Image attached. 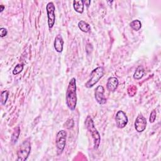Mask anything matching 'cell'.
Listing matches in <instances>:
<instances>
[{"label":"cell","mask_w":161,"mask_h":161,"mask_svg":"<svg viewBox=\"0 0 161 161\" xmlns=\"http://www.w3.org/2000/svg\"><path fill=\"white\" fill-rule=\"evenodd\" d=\"M66 104L68 108L74 111L77 105V94H76V80L74 78H72L69 82L66 91Z\"/></svg>","instance_id":"1"},{"label":"cell","mask_w":161,"mask_h":161,"mask_svg":"<svg viewBox=\"0 0 161 161\" xmlns=\"http://www.w3.org/2000/svg\"><path fill=\"white\" fill-rule=\"evenodd\" d=\"M85 125L88 129V130L91 134L92 138L93 139L94 142V148L95 150L98 149L100 145L101 142V137L99 132L96 130V128L94 126V122L92 119V118L90 116H88L86 119L85 120Z\"/></svg>","instance_id":"2"},{"label":"cell","mask_w":161,"mask_h":161,"mask_svg":"<svg viewBox=\"0 0 161 161\" xmlns=\"http://www.w3.org/2000/svg\"><path fill=\"white\" fill-rule=\"evenodd\" d=\"M31 151V144L29 139L24 141L19 146L17 151V160L25 161L26 160Z\"/></svg>","instance_id":"3"},{"label":"cell","mask_w":161,"mask_h":161,"mask_svg":"<svg viewBox=\"0 0 161 161\" xmlns=\"http://www.w3.org/2000/svg\"><path fill=\"white\" fill-rule=\"evenodd\" d=\"M104 74V69L103 67L100 66L92 71L90 74V79L85 84V87L91 88L97 83L100 79L103 76Z\"/></svg>","instance_id":"4"},{"label":"cell","mask_w":161,"mask_h":161,"mask_svg":"<svg viewBox=\"0 0 161 161\" xmlns=\"http://www.w3.org/2000/svg\"><path fill=\"white\" fill-rule=\"evenodd\" d=\"M67 132L65 130L59 131L56 135V143L58 155H60L64 151L66 144Z\"/></svg>","instance_id":"5"},{"label":"cell","mask_w":161,"mask_h":161,"mask_svg":"<svg viewBox=\"0 0 161 161\" xmlns=\"http://www.w3.org/2000/svg\"><path fill=\"white\" fill-rule=\"evenodd\" d=\"M46 10L48 18V25L49 28H52L55 24L56 15H55V5L52 2H49L47 5Z\"/></svg>","instance_id":"6"},{"label":"cell","mask_w":161,"mask_h":161,"mask_svg":"<svg viewBox=\"0 0 161 161\" xmlns=\"http://www.w3.org/2000/svg\"><path fill=\"white\" fill-rule=\"evenodd\" d=\"M115 121L118 128H123L127 125L128 119L126 113L120 110L116 114Z\"/></svg>","instance_id":"7"},{"label":"cell","mask_w":161,"mask_h":161,"mask_svg":"<svg viewBox=\"0 0 161 161\" xmlns=\"http://www.w3.org/2000/svg\"><path fill=\"white\" fill-rule=\"evenodd\" d=\"M147 126V120L142 115H139L135 121V128L137 132H144Z\"/></svg>","instance_id":"8"},{"label":"cell","mask_w":161,"mask_h":161,"mask_svg":"<svg viewBox=\"0 0 161 161\" xmlns=\"http://www.w3.org/2000/svg\"><path fill=\"white\" fill-rule=\"evenodd\" d=\"M104 89L103 86H98L96 88L94 92V96L96 101L98 102L100 104H104L106 103V98L104 95Z\"/></svg>","instance_id":"9"},{"label":"cell","mask_w":161,"mask_h":161,"mask_svg":"<svg viewBox=\"0 0 161 161\" xmlns=\"http://www.w3.org/2000/svg\"><path fill=\"white\" fill-rule=\"evenodd\" d=\"M119 86V79L116 77H110L108 78L106 84V88L110 92H114Z\"/></svg>","instance_id":"10"},{"label":"cell","mask_w":161,"mask_h":161,"mask_svg":"<svg viewBox=\"0 0 161 161\" xmlns=\"http://www.w3.org/2000/svg\"><path fill=\"white\" fill-rule=\"evenodd\" d=\"M63 46H64V40L62 36L60 35H57L56 37L54 44H53V46H54L55 50L59 53L62 52L63 50Z\"/></svg>","instance_id":"11"},{"label":"cell","mask_w":161,"mask_h":161,"mask_svg":"<svg viewBox=\"0 0 161 161\" xmlns=\"http://www.w3.org/2000/svg\"><path fill=\"white\" fill-rule=\"evenodd\" d=\"M84 3L82 0H76L73 2V7L76 12L82 13L84 12Z\"/></svg>","instance_id":"12"},{"label":"cell","mask_w":161,"mask_h":161,"mask_svg":"<svg viewBox=\"0 0 161 161\" xmlns=\"http://www.w3.org/2000/svg\"><path fill=\"white\" fill-rule=\"evenodd\" d=\"M78 27L84 33H88L91 31V27L90 25L84 21H80L78 23Z\"/></svg>","instance_id":"13"},{"label":"cell","mask_w":161,"mask_h":161,"mask_svg":"<svg viewBox=\"0 0 161 161\" xmlns=\"http://www.w3.org/2000/svg\"><path fill=\"white\" fill-rule=\"evenodd\" d=\"M145 74V70L142 66H139L136 69L134 74V78L137 80L141 79Z\"/></svg>","instance_id":"14"},{"label":"cell","mask_w":161,"mask_h":161,"mask_svg":"<svg viewBox=\"0 0 161 161\" xmlns=\"http://www.w3.org/2000/svg\"><path fill=\"white\" fill-rule=\"evenodd\" d=\"M130 27L134 30L135 31H138L140 30L142 27V24L141 21L138 20H133L130 24Z\"/></svg>","instance_id":"15"},{"label":"cell","mask_w":161,"mask_h":161,"mask_svg":"<svg viewBox=\"0 0 161 161\" xmlns=\"http://www.w3.org/2000/svg\"><path fill=\"white\" fill-rule=\"evenodd\" d=\"M20 134V127L17 126L16 128H15V129L12 135V138H11V141L13 144H16L18 139L19 138V135Z\"/></svg>","instance_id":"16"},{"label":"cell","mask_w":161,"mask_h":161,"mask_svg":"<svg viewBox=\"0 0 161 161\" xmlns=\"http://www.w3.org/2000/svg\"><path fill=\"white\" fill-rule=\"evenodd\" d=\"M9 93L8 91H3L1 94V103L3 105H5L8 100Z\"/></svg>","instance_id":"17"},{"label":"cell","mask_w":161,"mask_h":161,"mask_svg":"<svg viewBox=\"0 0 161 161\" xmlns=\"http://www.w3.org/2000/svg\"><path fill=\"white\" fill-rule=\"evenodd\" d=\"M137 87L135 85H131L128 88V94L130 97H133L137 93Z\"/></svg>","instance_id":"18"},{"label":"cell","mask_w":161,"mask_h":161,"mask_svg":"<svg viewBox=\"0 0 161 161\" xmlns=\"http://www.w3.org/2000/svg\"><path fill=\"white\" fill-rule=\"evenodd\" d=\"M23 69H24V65H23V64H17V65L15 66V68H14V69L13 71V74L14 75H17V74H20L21 71H22Z\"/></svg>","instance_id":"19"},{"label":"cell","mask_w":161,"mask_h":161,"mask_svg":"<svg viewBox=\"0 0 161 161\" xmlns=\"http://www.w3.org/2000/svg\"><path fill=\"white\" fill-rule=\"evenodd\" d=\"M156 116H157V112L156 110H154L150 115L149 118V122L151 123H154L156 119Z\"/></svg>","instance_id":"20"},{"label":"cell","mask_w":161,"mask_h":161,"mask_svg":"<svg viewBox=\"0 0 161 161\" xmlns=\"http://www.w3.org/2000/svg\"><path fill=\"white\" fill-rule=\"evenodd\" d=\"M73 122H74V120L72 119H69L68 120V121L66 122V123H65V125H65L64 126L68 128H70L71 127H73L74 123H72L71 124V123H73Z\"/></svg>","instance_id":"21"},{"label":"cell","mask_w":161,"mask_h":161,"mask_svg":"<svg viewBox=\"0 0 161 161\" xmlns=\"http://www.w3.org/2000/svg\"><path fill=\"white\" fill-rule=\"evenodd\" d=\"M8 31L5 28H1L0 29V36L1 37H4L7 35Z\"/></svg>","instance_id":"22"},{"label":"cell","mask_w":161,"mask_h":161,"mask_svg":"<svg viewBox=\"0 0 161 161\" xmlns=\"http://www.w3.org/2000/svg\"><path fill=\"white\" fill-rule=\"evenodd\" d=\"M82 2H83L84 5L85 4L86 5L87 7H89L90 4H91V1H90V0H89V1H82Z\"/></svg>","instance_id":"23"},{"label":"cell","mask_w":161,"mask_h":161,"mask_svg":"<svg viewBox=\"0 0 161 161\" xmlns=\"http://www.w3.org/2000/svg\"><path fill=\"white\" fill-rule=\"evenodd\" d=\"M0 8H0V12H2L4 10V9L5 8V6L3 5H0Z\"/></svg>","instance_id":"24"}]
</instances>
